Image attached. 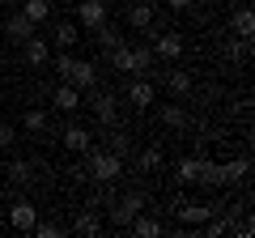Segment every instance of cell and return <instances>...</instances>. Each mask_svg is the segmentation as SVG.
<instances>
[{
  "mask_svg": "<svg viewBox=\"0 0 255 238\" xmlns=\"http://www.w3.org/2000/svg\"><path fill=\"white\" fill-rule=\"evenodd\" d=\"M73 230H77V234H102V213L90 204V209L77 217V226H73Z\"/></svg>",
  "mask_w": 255,
  "mask_h": 238,
  "instance_id": "e0dca14e",
  "label": "cell"
},
{
  "mask_svg": "<svg viewBox=\"0 0 255 238\" xmlns=\"http://www.w3.org/2000/svg\"><path fill=\"white\" fill-rule=\"evenodd\" d=\"M153 98H157V90H153V81H149V77H140V81L128 85V102H132L136 111H149V107H153Z\"/></svg>",
  "mask_w": 255,
  "mask_h": 238,
  "instance_id": "30bf717a",
  "label": "cell"
},
{
  "mask_svg": "<svg viewBox=\"0 0 255 238\" xmlns=\"http://www.w3.org/2000/svg\"><path fill=\"white\" fill-rule=\"evenodd\" d=\"M174 213H179V221H187V226H204L217 209H213V204H200V200H174Z\"/></svg>",
  "mask_w": 255,
  "mask_h": 238,
  "instance_id": "277c9868",
  "label": "cell"
},
{
  "mask_svg": "<svg viewBox=\"0 0 255 238\" xmlns=\"http://www.w3.org/2000/svg\"><path fill=\"white\" fill-rule=\"evenodd\" d=\"M21 60H26L30 68H43L47 60H51V47H47V38H26V43H21Z\"/></svg>",
  "mask_w": 255,
  "mask_h": 238,
  "instance_id": "9c48e42d",
  "label": "cell"
},
{
  "mask_svg": "<svg viewBox=\"0 0 255 238\" xmlns=\"http://www.w3.org/2000/svg\"><path fill=\"white\" fill-rule=\"evenodd\" d=\"M51 4H55V0H51Z\"/></svg>",
  "mask_w": 255,
  "mask_h": 238,
  "instance_id": "d590c367",
  "label": "cell"
},
{
  "mask_svg": "<svg viewBox=\"0 0 255 238\" xmlns=\"http://www.w3.org/2000/svg\"><path fill=\"white\" fill-rule=\"evenodd\" d=\"M73 60H77V55L68 51V47H64V51L55 55V73H60V81H64V73H68V68H73Z\"/></svg>",
  "mask_w": 255,
  "mask_h": 238,
  "instance_id": "f1b7e54d",
  "label": "cell"
},
{
  "mask_svg": "<svg viewBox=\"0 0 255 238\" xmlns=\"http://www.w3.org/2000/svg\"><path fill=\"white\" fill-rule=\"evenodd\" d=\"M51 102H55V111H77V107H81V90L68 85V81H60L55 94H51Z\"/></svg>",
  "mask_w": 255,
  "mask_h": 238,
  "instance_id": "5bb4252c",
  "label": "cell"
},
{
  "mask_svg": "<svg viewBox=\"0 0 255 238\" xmlns=\"http://www.w3.org/2000/svg\"><path fill=\"white\" fill-rule=\"evenodd\" d=\"M166 4H170V9H174V13H187V9H191V4H196V0H166Z\"/></svg>",
  "mask_w": 255,
  "mask_h": 238,
  "instance_id": "d6a6232c",
  "label": "cell"
},
{
  "mask_svg": "<svg viewBox=\"0 0 255 238\" xmlns=\"http://www.w3.org/2000/svg\"><path fill=\"white\" fill-rule=\"evenodd\" d=\"M102 4H115V0H102Z\"/></svg>",
  "mask_w": 255,
  "mask_h": 238,
  "instance_id": "836d02e7",
  "label": "cell"
},
{
  "mask_svg": "<svg viewBox=\"0 0 255 238\" xmlns=\"http://www.w3.org/2000/svg\"><path fill=\"white\" fill-rule=\"evenodd\" d=\"M30 234H38V238H55V234H60V226H55V221H34V226H30Z\"/></svg>",
  "mask_w": 255,
  "mask_h": 238,
  "instance_id": "83f0119b",
  "label": "cell"
},
{
  "mask_svg": "<svg viewBox=\"0 0 255 238\" xmlns=\"http://www.w3.org/2000/svg\"><path fill=\"white\" fill-rule=\"evenodd\" d=\"M38 221V209L30 200H13V209H9V226L13 230H21V234H30V226Z\"/></svg>",
  "mask_w": 255,
  "mask_h": 238,
  "instance_id": "52a82bcc",
  "label": "cell"
},
{
  "mask_svg": "<svg viewBox=\"0 0 255 238\" xmlns=\"http://www.w3.org/2000/svg\"><path fill=\"white\" fill-rule=\"evenodd\" d=\"M251 174V157H234V162H217V183L230 187V183H243Z\"/></svg>",
  "mask_w": 255,
  "mask_h": 238,
  "instance_id": "8992f818",
  "label": "cell"
},
{
  "mask_svg": "<svg viewBox=\"0 0 255 238\" xmlns=\"http://www.w3.org/2000/svg\"><path fill=\"white\" fill-rule=\"evenodd\" d=\"M90 102H94V111H98L102 123H115V98H111V94H98V98H90Z\"/></svg>",
  "mask_w": 255,
  "mask_h": 238,
  "instance_id": "7402d4cb",
  "label": "cell"
},
{
  "mask_svg": "<svg viewBox=\"0 0 255 238\" xmlns=\"http://www.w3.org/2000/svg\"><path fill=\"white\" fill-rule=\"evenodd\" d=\"M0 9H4V0H0Z\"/></svg>",
  "mask_w": 255,
  "mask_h": 238,
  "instance_id": "e575fe53",
  "label": "cell"
},
{
  "mask_svg": "<svg viewBox=\"0 0 255 238\" xmlns=\"http://www.w3.org/2000/svg\"><path fill=\"white\" fill-rule=\"evenodd\" d=\"M77 21H81L85 30H98L102 21H107V4H102V0H81V4H77Z\"/></svg>",
  "mask_w": 255,
  "mask_h": 238,
  "instance_id": "ba28073f",
  "label": "cell"
},
{
  "mask_svg": "<svg viewBox=\"0 0 255 238\" xmlns=\"http://www.w3.org/2000/svg\"><path fill=\"white\" fill-rule=\"evenodd\" d=\"M60 145L68 149V153H85V149L94 145V132H90V128H81V123H68V128L60 132Z\"/></svg>",
  "mask_w": 255,
  "mask_h": 238,
  "instance_id": "5b68a950",
  "label": "cell"
},
{
  "mask_svg": "<svg viewBox=\"0 0 255 238\" xmlns=\"http://www.w3.org/2000/svg\"><path fill=\"white\" fill-rule=\"evenodd\" d=\"M162 123H166V128H187L191 115H187L183 107H162Z\"/></svg>",
  "mask_w": 255,
  "mask_h": 238,
  "instance_id": "44dd1931",
  "label": "cell"
},
{
  "mask_svg": "<svg viewBox=\"0 0 255 238\" xmlns=\"http://www.w3.org/2000/svg\"><path fill=\"white\" fill-rule=\"evenodd\" d=\"M111 153H119V157L128 153V136H124V132H115V136H111Z\"/></svg>",
  "mask_w": 255,
  "mask_h": 238,
  "instance_id": "1f68e13d",
  "label": "cell"
},
{
  "mask_svg": "<svg viewBox=\"0 0 255 238\" xmlns=\"http://www.w3.org/2000/svg\"><path fill=\"white\" fill-rule=\"evenodd\" d=\"M26 132H47V111H38V107L26 111Z\"/></svg>",
  "mask_w": 255,
  "mask_h": 238,
  "instance_id": "484cf974",
  "label": "cell"
},
{
  "mask_svg": "<svg viewBox=\"0 0 255 238\" xmlns=\"http://www.w3.org/2000/svg\"><path fill=\"white\" fill-rule=\"evenodd\" d=\"M55 43H60V51L77 43V26H73V21H60V26H55Z\"/></svg>",
  "mask_w": 255,
  "mask_h": 238,
  "instance_id": "d4e9b609",
  "label": "cell"
},
{
  "mask_svg": "<svg viewBox=\"0 0 255 238\" xmlns=\"http://www.w3.org/2000/svg\"><path fill=\"white\" fill-rule=\"evenodd\" d=\"M136 51V64H140V73H149L153 68V47H132Z\"/></svg>",
  "mask_w": 255,
  "mask_h": 238,
  "instance_id": "f546056e",
  "label": "cell"
},
{
  "mask_svg": "<svg viewBox=\"0 0 255 238\" xmlns=\"http://www.w3.org/2000/svg\"><path fill=\"white\" fill-rule=\"evenodd\" d=\"M157 166H162V149H145V153H140V170H157Z\"/></svg>",
  "mask_w": 255,
  "mask_h": 238,
  "instance_id": "4316f807",
  "label": "cell"
},
{
  "mask_svg": "<svg viewBox=\"0 0 255 238\" xmlns=\"http://www.w3.org/2000/svg\"><path fill=\"white\" fill-rule=\"evenodd\" d=\"M234 34H238V38H251V34H255V13H251V9H238V13H234Z\"/></svg>",
  "mask_w": 255,
  "mask_h": 238,
  "instance_id": "ffe728a7",
  "label": "cell"
},
{
  "mask_svg": "<svg viewBox=\"0 0 255 238\" xmlns=\"http://www.w3.org/2000/svg\"><path fill=\"white\" fill-rule=\"evenodd\" d=\"M153 17H157V9L149 4V0L128 4V26H132V30H149V26H153Z\"/></svg>",
  "mask_w": 255,
  "mask_h": 238,
  "instance_id": "7c38bea8",
  "label": "cell"
},
{
  "mask_svg": "<svg viewBox=\"0 0 255 238\" xmlns=\"http://www.w3.org/2000/svg\"><path fill=\"white\" fill-rule=\"evenodd\" d=\"M34 30H38V26L26 17V13H13V17L4 21V34H9V43H17V47L26 43V38H34Z\"/></svg>",
  "mask_w": 255,
  "mask_h": 238,
  "instance_id": "8fae6325",
  "label": "cell"
},
{
  "mask_svg": "<svg viewBox=\"0 0 255 238\" xmlns=\"http://www.w3.org/2000/svg\"><path fill=\"white\" fill-rule=\"evenodd\" d=\"M111 64L119 68V73H140V64H136V51H132V47H111Z\"/></svg>",
  "mask_w": 255,
  "mask_h": 238,
  "instance_id": "9a60e30c",
  "label": "cell"
},
{
  "mask_svg": "<svg viewBox=\"0 0 255 238\" xmlns=\"http://www.w3.org/2000/svg\"><path fill=\"white\" fill-rule=\"evenodd\" d=\"M9 183L30 187V183H34V166H30V162H21V157H17V162H9Z\"/></svg>",
  "mask_w": 255,
  "mask_h": 238,
  "instance_id": "ac0fdd59",
  "label": "cell"
},
{
  "mask_svg": "<svg viewBox=\"0 0 255 238\" xmlns=\"http://www.w3.org/2000/svg\"><path fill=\"white\" fill-rule=\"evenodd\" d=\"M85 162H90V174L98 179V183H115L119 174H124V157L111 153V149L90 145V149H85Z\"/></svg>",
  "mask_w": 255,
  "mask_h": 238,
  "instance_id": "6da1fadb",
  "label": "cell"
},
{
  "mask_svg": "<svg viewBox=\"0 0 255 238\" xmlns=\"http://www.w3.org/2000/svg\"><path fill=\"white\" fill-rule=\"evenodd\" d=\"M140 209H145V196H140V192H128V196H119V204H115V213H111V226H119V230H128V221L136 217Z\"/></svg>",
  "mask_w": 255,
  "mask_h": 238,
  "instance_id": "3957f363",
  "label": "cell"
},
{
  "mask_svg": "<svg viewBox=\"0 0 255 238\" xmlns=\"http://www.w3.org/2000/svg\"><path fill=\"white\" fill-rule=\"evenodd\" d=\"M21 13H26V17L38 26V21L51 17V0H26V4H21Z\"/></svg>",
  "mask_w": 255,
  "mask_h": 238,
  "instance_id": "d6986e66",
  "label": "cell"
},
{
  "mask_svg": "<svg viewBox=\"0 0 255 238\" xmlns=\"http://www.w3.org/2000/svg\"><path fill=\"white\" fill-rule=\"evenodd\" d=\"M64 81L77 85L81 94H94V85H98V68H94V60H73V68L64 73Z\"/></svg>",
  "mask_w": 255,
  "mask_h": 238,
  "instance_id": "7a4b0ae2",
  "label": "cell"
},
{
  "mask_svg": "<svg viewBox=\"0 0 255 238\" xmlns=\"http://www.w3.org/2000/svg\"><path fill=\"white\" fill-rule=\"evenodd\" d=\"M13 140H17V132H13V123H0V149H9Z\"/></svg>",
  "mask_w": 255,
  "mask_h": 238,
  "instance_id": "4dcf8cb0",
  "label": "cell"
},
{
  "mask_svg": "<svg viewBox=\"0 0 255 238\" xmlns=\"http://www.w3.org/2000/svg\"><path fill=\"white\" fill-rule=\"evenodd\" d=\"M166 85H170L174 98H187V94H191V77L187 73H170V77H166Z\"/></svg>",
  "mask_w": 255,
  "mask_h": 238,
  "instance_id": "cb8c5ba5",
  "label": "cell"
},
{
  "mask_svg": "<svg viewBox=\"0 0 255 238\" xmlns=\"http://www.w3.org/2000/svg\"><path fill=\"white\" fill-rule=\"evenodd\" d=\"M128 230H132L136 238H157V234H162V221H157V217H140V213H136V217L128 221Z\"/></svg>",
  "mask_w": 255,
  "mask_h": 238,
  "instance_id": "2e32d148",
  "label": "cell"
},
{
  "mask_svg": "<svg viewBox=\"0 0 255 238\" xmlns=\"http://www.w3.org/2000/svg\"><path fill=\"white\" fill-rule=\"evenodd\" d=\"M94 38H98V47H102V51H111V47H119V43H124V38H119V30H115V26H107V21H102V26L94 30Z\"/></svg>",
  "mask_w": 255,
  "mask_h": 238,
  "instance_id": "603a6c76",
  "label": "cell"
},
{
  "mask_svg": "<svg viewBox=\"0 0 255 238\" xmlns=\"http://www.w3.org/2000/svg\"><path fill=\"white\" fill-rule=\"evenodd\" d=\"M153 55H162V60H179V55H183V38L157 30V34H153Z\"/></svg>",
  "mask_w": 255,
  "mask_h": 238,
  "instance_id": "4fadbf2b",
  "label": "cell"
}]
</instances>
